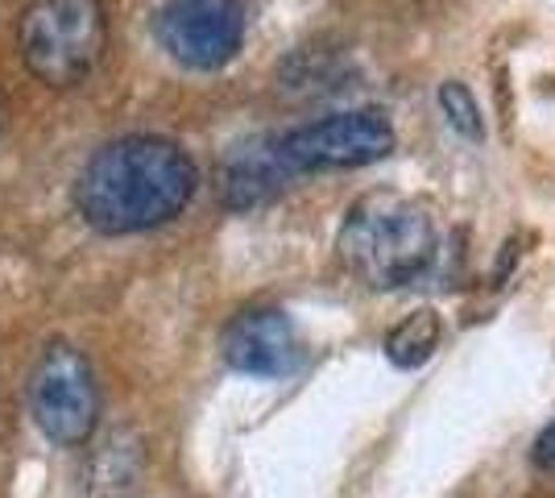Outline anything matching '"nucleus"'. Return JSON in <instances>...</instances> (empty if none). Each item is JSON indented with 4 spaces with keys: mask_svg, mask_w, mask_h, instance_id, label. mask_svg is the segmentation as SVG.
Wrapping results in <instances>:
<instances>
[{
    "mask_svg": "<svg viewBox=\"0 0 555 498\" xmlns=\"http://www.w3.org/2000/svg\"><path fill=\"white\" fill-rule=\"evenodd\" d=\"M199 170L179 142L133 133L95 150L79 170L75 204L100 233H145L183 213Z\"/></svg>",
    "mask_w": 555,
    "mask_h": 498,
    "instance_id": "f257e3e1",
    "label": "nucleus"
},
{
    "mask_svg": "<svg viewBox=\"0 0 555 498\" xmlns=\"http://www.w3.org/2000/svg\"><path fill=\"white\" fill-rule=\"evenodd\" d=\"M340 261L373 291L415 283L436 258V225L418 200L398 191H370L340 225Z\"/></svg>",
    "mask_w": 555,
    "mask_h": 498,
    "instance_id": "f03ea898",
    "label": "nucleus"
},
{
    "mask_svg": "<svg viewBox=\"0 0 555 498\" xmlns=\"http://www.w3.org/2000/svg\"><path fill=\"white\" fill-rule=\"evenodd\" d=\"M108 42V17L100 0H34L17 22L25 67L50 88H75L88 79Z\"/></svg>",
    "mask_w": 555,
    "mask_h": 498,
    "instance_id": "7ed1b4c3",
    "label": "nucleus"
},
{
    "mask_svg": "<svg viewBox=\"0 0 555 498\" xmlns=\"http://www.w3.org/2000/svg\"><path fill=\"white\" fill-rule=\"evenodd\" d=\"M393 150V125L377 108H348L274 138V154L286 175L302 170H352L386 158Z\"/></svg>",
    "mask_w": 555,
    "mask_h": 498,
    "instance_id": "20e7f679",
    "label": "nucleus"
},
{
    "mask_svg": "<svg viewBox=\"0 0 555 498\" xmlns=\"http://www.w3.org/2000/svg\"><path fill=\"white\" fill-rule=\"evenodd\" d=\"M29 407L54 445H67V449L83 445L95 432V416H100L92 361L75 345L54 341L29 374Z\"/></svg>",
    "mask_w": 555,
    "mask_h": 498,
    "instance_id": "39448f33",
    "label": "nucleus"
},
{
    "mask_svg": "<svg viewBox=\"0 0 555 498\" xmlns=\"http://www.w3.org/2000/svg\"><path fill=\"white\" fill-rule=\"evenodd\" d=\"M158 42L191 72H216L245 42L241 0H166L158 9Z\"/></svg>",
    "mask_w": 555,
    "mask_h": 498,
    "instance_id": "423d86ee",
    "label": "nucleus"
},
{
    "mask_svg": "<svg viewBox=\"0 0 555 498\" xmlns=\"http://www.w3.org/2000/svg\"><path fill=\"white\" fill-rule=\"evenodd\" d=\"M224 361L249 379H286L302 361L299 332L282 308H249L224 329Z\"/></svg>",
    "mask_w": 555,
    "mask_h": 498,
    "instance_id": "0eeeda50",
    "label": "nucleus"
},
{
    "mask_svg": "<svg viewBox=\"0 0 555 498\" xmlns=\"http://www.w3.org/2000/svg\"><path fill=\"white\" fill-rule=\"evenodd\" d=\"M291 175L282 170L274 154V138H257V142L236 145L224 170H220V195L229 208H254L261 200H270Z\"/></svg>",
    "mask_w": 555,
    "mask_h": 498,
    "instance_id": "6e6552de",
    "label": "nucleus"
},
{
    "mask_svg": "<svg viewBox=\"0 0 555 498\" xmlns=\"http://www.w3.org/2000/svg\"><path fill=\"white\" fill-rule=\"evenodd\" d=\"M440 316L431 308H423L415 316H406L402 324H393L390 336H386V357H390L393 366H402V370H415V366H423L427 357L440 349Z\"/></svg>",
    "mask_w": 555,
    "mask_h": 498,
    "instance_id": "1a4fd4ad",
    "label": "nucleus"
},
{
    "mask_svg": "<svg viewBox=\"0 0 555 498\" xmlns=\"http://www.w3.org/2000/svg\"><path fill=\"white\" fill-rule=\"evenodd\" d=\"M440 108H443V117H448V125H452L461 138H468V142H477V138L486 133L481 108H477V95L468 92L461 79H448V84L440 88Z\"/></svg>",
    "mask_w": 555,
    "mask_h": 498,
    "instance_id": "9d476101",
    "label": "nucleus"
},
{
    "mask_svg": "<svg viewBox=\"0 0 555 498\" xmlns=\"http://www.w3.org/2000/svg\"><path fill=\"white\" fill-rule=\"evenodd\" d=\"M534 465L555 474V424L539 432V440H534Z\"/></svg>",
    "mask_w": 555,
    "mask_h": 498,
    "instance_id": "9b49d317",
    "label": "nucleus"
}]
</instances>
